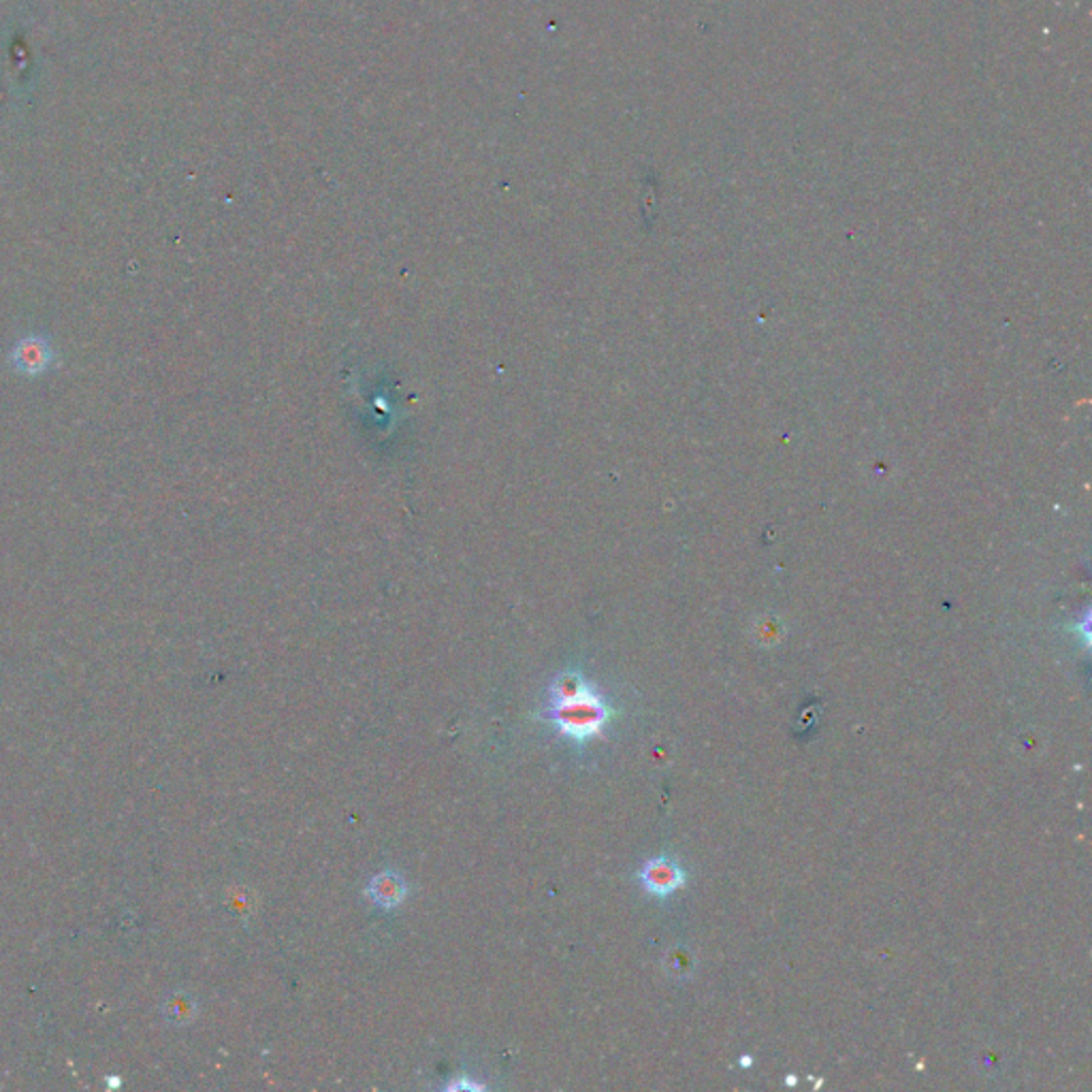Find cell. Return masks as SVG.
<instances>
[{
	"label": "cell",
	"instance_id": "1",
	"mask_svg": "<svg viewBox=\"0 0 1092 1092\" xmlns=\"http://www.w3.org/2000/svg\"><path fill=\"white\" fill-rule=\"evenodd\" d=\"M549 717L568 739L585 743L604 730L608 719H611V708L592 690L576 700L553 704Z\"/></svg>",
	"mask_w": 1092,
	"mask_h": 1092
},
{
	"label": "cell",
	"instance_id": "2",
	"mask_svg": "<svg viewBox=\"0 0 1092 1092\" xmlns=\"http://www.w3.org/2000/svg\"><path fill=\"white\" fill-rule=\"evenodd\" d=\"M641 881L647 892L664 899L674 894L679 887H683L685 873L670 858H653L643 867Z\"/></svg>",
	"mask_w": 1092,
	"mask_h": 1092
},
{
	"label": "cell",
	"instance_id": "3",
	"mask_svg": "<svg viewBox=\"0 0 1092 1092\" xmlns=\"http://www.w3.org/2000/svg\"><path fill=\"white\" fill-rule=\"evenodd\" d=\"M52 359H54L52 346H49L45 338H39V336L19 340L11 352L13 367L19 374H27V376H39L47 372V367L52 365Z\"/></svg>",
	"mask_w": 1092,
	"mask_h": 1092
},
{
	"label": "cell",
	"instance_id": "4",
	"mask_svg": "<svg viewBox=\"0 0 1092 1092\" xmlns=\"http://www.w3.org/2000/svg\"><path fill=\"white\" fill-rule=\"evenodd\" d=\"M367 894L378 907L395 909L405 901V894H408V885H405V881L397 873L385 871V873H378L369 881Z\"/></svg>",
	"mask_w": 1092,
	"mask_h": 1092
},
{
	"label": "cell",
	"instance_id": "5",
	"mask_svg": "<svg viewBox=\"0 0 1092 1092\" xmlns=\"http://www.w3.org/2000/svg\"><path fill=\"white\" fill-rule=\"evenodd\" d=\"M587 692H592L589 683L582 679L578 672L574 670H568L564 674H560L555 679V683L551 685V698H553V704H560V702H570V700H576L580 696H585Z\"/></svg>",
	"mask_w": 1092,
	"mask_h": 1092
},
{
	"label": "cell",
	"instance_id": "6",
	"mask_svg": "<svg viewBox=\"0 0 1092 1092\" xmlns=\"http://www.w3.org/2000/svg\"><path fill=\"white\" fill-rule=\"evenodd\" d=\"M448 1088H450V1090H480L482 1086H478V1084H474V1082H456V1084H450Z\"/></svg>",
	"mask_w": 1092,
	"mask_h": 1092
},
{
	"label": "cell",
	"instance_id": "7",
	"mask_svg": "<svg viewBox=\"0 0 1092 1092\" xmlns=\"http://www.w3.org/2000/svg\"><path fill=\"white\" fill-rule=\"evenodd\" d=\"M741 1064H743V1066H749V1064H751V1060H749V1056H743V1060H741Z\"/></svg>",
	"mask_w": 1092,
	"mask_h": 1092
}]
</instances>
